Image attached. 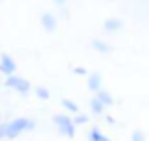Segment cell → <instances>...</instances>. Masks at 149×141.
I'll list each match as a JSON object with an SVG mask.
<instances>
[{
    "label": "cell",
    "mask_w": 149,
    "mask_h": 141,
    "mask_svg": "<svg viewBox=\"0 0 149 141\" xmlns=\"http://www.w3.org/2000/svg\"><path fill=\"white\" fill-rule=\"evenodd\" d=\"M31 129H35V121L27 119V117H19V119L6 123V139H17L21 133L31 131Z\"/></svg>",
    "instance_id": "6da1fadb"
},
{
    "label": "cell",
    "mask_w": 149,
    "mask_h": 141,
    "mask_svg": "<svg viewBox=\"0 0 149 141\" xmlns=\"http://www.w3.org/2000/svg\"><path fill=\"white\" fill-rule=\"evenodd\" d=\"M53 123H55L59 135H63V137H74L76 135V127L72 123V117L59 112V114H53Z\"/></svg>",
    "instance_id": "7a4b0ae2"
},
{
    "label": "cell",
    "mask_w": 149,
    "mask_h": 141,
    "mask_svg": "<svg viewBox=\"0 0 149 141\" xmlns=\"http://www.w3.org/2000/svg\"><path fill=\"white\" fill-rule=\"evenodd\" d=\"M4 86L6 88H13V90H17V92H21V94H29L31 92V82L27 80V78H21V76H8L6 78V82H4Z\"/></svg>",
    "instance_id": "3957f363"
},
{
    "label": "cell",
    "mask_w": 149,
    "mask_h": 141,
    "mask_svg": "<svg viewBox=\"0 0 149 141\" xmlns=\"http://www.w3.org/2000/svg\"><path fill=\"white\" fill-rule=\"evenodd\" d=\"M0 72L6 74V78H8V76H15V72H17V64H15V59H13L8 53H2V55H0Z\"/></svg>",
    "instance_id": "277c9868"
},
{
    "label": "cell",
    "mask_w": 149,
    "mask_h": 141,
    "mask_svg": "<svg viewBox=\"0 0 149 141\" xmlns=\"http://www.w3.org/2000/svg\"><path fill=\"white\" fill-rule=\"evenodd\" d=\"M41 25H43V29H45L47 33H53V31L57 29V19H55L51 13H43V15H41Z\"/></svg>",
    "instance_id": "5b68a950"
},
{
    "label": "cell",
    "mask_w": 149,
    "mask_h": 141,
    "mask_svg": "<svg viewBox=\"0 0 149 141\" xmlns=\"http://www.w3.org/2000/svg\"><path fill=\"white\" fill-rule=\"evenodd\" d=\"M102 74L100 72H92V74H88V88L92 90V92H98L102 86Z\"/></svg>",
    "instance_id": "8992f818"
},
{
    "label": "cell",
    "mask_w": 149,
    "mask_h": 141,
    "mask_svg": "<svg viewBox=\"0 0 149 141\" xmlns=\"http://www.w3.org/2000/svg\"><path fill=\"white\" fill-rule=\"evenodd\" d=\"M96 100L106 108V106H112L114 104V98H112V94L108 92V90H104V88H100L98 92H96Z\"/></svg>",
    "instance_id": "52a82bcc"
},
{
    "label": "cell",
    "mask_w": 149,
    "mask_h": 141,
    "mask_svg": "<svg viewBox=\"0 0 149 141\" xmlns=\"http://www.w3.org/2000/svg\"><path fill=\"white\" fill-rule=\"evenodd\" d=\"M120 29H123V21H118V19H106V21H104V31L116 33V31H120Z\"/></svg>",
    "instance_id": "ba28073f"
},
{
    "label": "cell",
    "mask_w": 149,
    "mask_h": 141,
    "mask_svg": "<svg viewBox=\"0 0 149 141\" xmlns=\"http://www.w3.org/2000/svg\"><path fill=\"white\" fill-rule=\"evenodd\" d=\"M90 45H92V49H96V51H100V53H110V51H112V47H110L106 41H100V39H94Z\"/></svg>",
    "instance_id": "9c48e42d"
},
{
    "label": "cell",
    "mask_w": 149,
    "mask_h": 141,
    "mask_svg": "<svg viewBox=\"0 0 149 141\" xmlns=\"http://www.w3.org/2000/svg\"><path fill=\"white\" fill-rule=\"evenodd\" d=\"M90 141H110V139H108L98 127H94V129L90 131Z\"/></svg>",
    "instance_id": "30bf717a"
},
{
    "label": "cell",
    "mask_w": 149,
    "mask_h": 141,
    "mask_svg": "<svg viewBox=\"0 0 149 141\" xmlns=\"http://www.w3.org/2000/svg\"><path fill=\"white\" fill-rule=\"evenodd\" d=\"M61 106H63L68 112H78V110H80V106H78L74 100H70V98H63V100H61Z\"/></svg>",
    "instance_id": "8fae6325"
},
{
    "label": "cell",
    "mask_w": 149,
    "mask_h": 141,
    "mask_svg": "<svg viewBox=\"0 0 149 141\" xmlns=\"http://www.w3.org/2000/svg\"><path fill=\"white\" fill-rule=\"evenodd\" d=\"M90 110H92L94 114H98V117L104 112V106H102V104L96 100V96H94V98H90Z\"/></svg>",
    "instance_id": "7c38bea8"
},
{
    "label": "cell",
    "mask_w": 149,
    "mask_h": 141,
    "mask_svg": "<svg viewBox=\"0 0 149 141\" xmlns=\"http://www.w3.org/2000/svg\"><path fill=\"white\" fill-rule=\"evenodd\" d=\"M35 94H37L41 100H49V98H51V92H49L45 86H37V88H35Z\"/></svg>",
    "instance_id": "4fadbf2b"
},
{
    "label": "cell",
    "mask_w": 149,
    "mask_h": 141,
    "mask_svg": "<svg viewBox=\"0 0 149 141\" xmlns=\"http://www.w3.org/2000/svg\"><path fill=\"white\" fill-rule=\"evenodd\" d=\"M72 123H74V127H76V125H86V123H88V117H86V114H78L76 119H72Z\"/></svg>",
    "instance_id": "5bb4252c"
},
{
    "label": "cell",
    "mask_w": 149,
    "mask_h": 141,
    "mask_svg": "<svg viewBox=\"0 0 149 141\" xmlns=\"http://www.w3.org/2000/svg\"><path fill=\"white\" fill-rule=\"evenodd\" d=\"M131 141H145V133L143 131H135L131 135Z\"/></svg>",
    "instance_id": "9a60e30c"
},
{
    "label": "cell",
    "mask_w": 149,
    "mask_h": 141,
    "mask_svg": "<svg viewBox=\"0 0 149 141\" xmlns=\"http://www.w3.org/2000/svg\"><path fill=\"white\" fill-rule=\"evenodd\" d=\"M0 139H6V123H0Z\"/></svg>",
    "instance_id": "2e32d148"
},
{
    "label": "cell",
    "mask_w": 149,
    "mask_h": 141,
    "mask_svg": "<svg viewBox=\"0 0 149 141\" xmlns=\"http://www.w3.org/2000/svg\"><path fill=\"white\" fill-rule=\"evenodd\" d=\"M74 74L76 76H86L88 72H86V68H74Z\"/></svg>",
    "instance_id": "e0dca14e"
},
{
    "label": "cell",
    "mask_w": 149,
    "mask_h": 141,
    "mask_svg": "<svg viewBox=\"0 0 149 141\" xmlns=\"http://www.w3.org/2000/svg\"><path fill=\"white\" fill-rule=\"evenodd\" d=\"M53 2H55V4H57V6H63V4H65V2H68V0H53Z\"/></svg>",
    "instance_id": "ac0fdd59"
},
{
    "label": "cell",
    "mask_w": 149,
    "mask_h": 141,
    "mask_svg": "<svg viewBox=\"0 0 149 141\" xmlns=\"http://www.w3.org/2000/svg\"><path fill=\"white\" fill-rule=\"evenodd\" d=\"M0 86H2V78H0Z\"/></svg>",
    "instance_id": "d6986e66"
},
{
    "label": "cell",
    "mask_w": 149,
    "mask_h": 141,
    "mask_svg": "<svg viewBox=\"0 0 149 141\" xmlns=\"http://www.w3.org/2000/svg\"><path fill=\"white\" fill-rule=\"evenodd\" d=\"M0 123H2V114H0Z\"/></svg>",
    "instance_id": "ffe728a7"
}]
</instances>
